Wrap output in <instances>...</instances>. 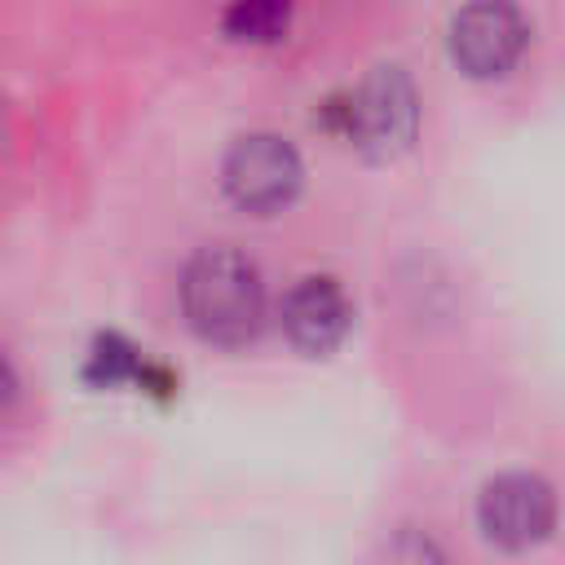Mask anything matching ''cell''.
I'll return each mask as SVG.
<instances>
[{"label":"cell","mask_w":565,"mask_h":565,"mask_svg":"<svg viewBox=\"0 0 565 565\" xmlns=\"http://www.w3.org/2000/svg\"><path fill=\"white\" fill-rule=\"evenodd\" d=\"M181 313L207 344H247L265 318V282L256 260L225 243L199 247L181 269Z\"/></svg>","instance_id":"obj_1"},{"label":"cell","mask_w":565,"mask_h":565,"mask_svg":"<svg viewBox=\"0 0 565 565\" xmlns=\"http://www.w3.org/2000/svg\"><path fill=\"white\" fill-rule=\"evenodd\" d=\"M340 132L375 159L402 154L419 132V93L411 75L393 62L371 66L344 97V106H331Z\"/></svg>","instance_id":"obj_2"},{"label":"cell","mask_w":565,"mask_h":565,"mask_svg":"<svg viewBox=\"0 0 565 565\" xmlns=\"http://www.w3.org/2000/svg\"><path fill=\"white\" fill-rule=\"evenodd\" d=\"M300 154L287 137L278 132H247L238 137L230 150H225V163H221V185L225 194L243 207V212H278L296 199L300 190Z\"/></svg>","instance_id":"obj_3"},{"label":"cell","mask_w":565,"mask_h":565,"mask_svg":"<svg viewBox=\"0 0 565 565\" xmlns=\"http://www.w3.org/2000/svg\"><path fill=\"white\" fill-rule=\"evenodd\" d=\"M477 521L494 547L525 552L552 534L556 494L539 472H499L477 494Z\"/></svg>","instance_id":"obj_4"},{"label":"cell","mask_w":565,"mask_h":565,"mask_svg":"<svg viewBox=\"0 0 565 565\" xmlns=\"http://www.w3.org/2000/svg\"><path fill=\"white\" fill-rule=\"evenodd\" d=\"M446 40H450V57L459 62L463 75L494 79V75H508V66L521 57L530 26H525L521 9L486 0V4H463L450 18Z\"/></svg>","instance_id":"obj_5"},{"label":"cell","mask_w":565,"mask_h":565,"mask_svg":"<svg viewBox=\"0 0 565 565\" xmlns=\"http://www.w3.org/2000/svg\"><path fill=\"white\" fill-rule=\"evenodd\" d=\"M349 318H353L349 296L327 274H309V278L291 282L287 296H282V331L305 353L335 349L344 340V331H349Z\"/></svg>","instance_id":"obj_6"},{"label":"cell","mask_w":565,"mask_h":565,"mask_svg":"<svg viewBox=\"0 0 565 565\" xmlns=\"http://www.w3.org/2000/svg\"><path fill=\"white\" fill-rule=\"evenodd\" d=\"M291 22V9L278 0H243L221 13V31L230 40H278Z\"/></svg>","instance_id":"obj_7"},{"label":"cell","mask_w":565,"mask_h":565,"mask_svg":"<svg viewBox=\"0 0 565 565\" xmlns=\"http://www.w3.org/2000/svg\"><path fill=\"white\" fill-rule=\"evenodd\" d=\"M84 375L93 380V384H124V380H146V362H141V353L124 340V335H115V331H106V335H97L93 340V353H88V366H84Z\"/></svg>","instance_id":"obj_8"},{"label":"cell","mask_w":565,"mask_h":565,"mask_svg":"<svg viewBox=\"0 0 565 565\" xmlns=\"http://www.w3.org/2000/svg\"><path fill=\"white\" fill-rule=\"evenodd\" d=\"M366 565H450V561H446L441 543H437L428 530H419V525H397L393 534L380 539V547L371 552Z\"/></svg>","instance_id":"obj_9"}]
</instances>
